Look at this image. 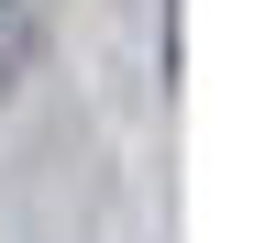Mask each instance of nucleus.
I'll use <instances>...</instances> for the list:
<instances>
[{
  "mask_svg": "<svg viewBox=\"0 0 254 243\" xmlns=\"http://www.w3.org/2000/svg\"><path fill=\"white\" fill-rule=\"evenodd\" d=\"M33 11H45V0H11V22H33Z\"/></svg>",
  "mask_w": 254,
  "mask_h": 243,
  "instance_id": "1",
  "label": "nucleus"
}]
</instances>
